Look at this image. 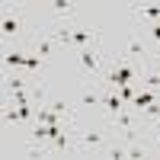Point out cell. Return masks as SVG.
I'll return each instance as SVG.
<instances>
[{
    "mask_svg": "<svg viewBox=\"0 0 160 160\" xmlns=\"http://www.w3.org/2000/svg\"><path fill=\"white\" fill-rule=\"evenodd\" d=\"M141 80V71L135 68V64H128L125 58L122 61H115L109 71H106V87H112V90H118V87H125V83H138Z\"/></svg>",
    "mask_w": 160,
    "mask_h": 160,
    "instance_id": "6da1fadb",
    "label": "cell"
},
{
    "mask_svg": "<svg viewBox=\"0 0 160 160\" xmlns=\"http://www.w3.org/2000/svg\"><path fill=\"white\" fill-rule=\"evenodd\" d=\"M77 58H80V68H83L87 74H102V55H99V48H96V45L80 48V51H77Z\"/></svg>",
    "mask_w": 160,
    "mask_h": 160,
    "instance_id": "7a4b0ae2",
    "label": "cell"
},
{
    "mask_svg": "<svg viewBox=\"0 0 160 160\" xmlns=\"http://www.w3.org/2000/svg\"><path fill=\"white\" fill-rule=\"evenodd\" d=\"M0 26H3V35L7 38H16L19 32H22V16H19V7H3V22H0Z\"/></svg>",
    "mask_w": 160,
    "mask_h": 160,
    "instance_id": "3957f363",
    "label": "cell"
},
{
    "mask_svg": "<svg viewBox=\"0 0 160 160\" xmlns=\"http://www.w3.org/2000/svg\"><path fill=\"white\" fill-rule=\"evenodd\" d=\"M99 109H102L106 115H112V118H118V115H122V112L128 109V102H125L122 96H118V90H112V87H109V90L102 93V106H99Z\"/></svg>",
    "mask_w": 160,
    "mask_h": 160,
    "instance_id": "277c9868",
    "label": "cell"
},
{
    "mask_svg": "<svg viewBox=\"0 0 160 160\" xmlns=\"http://www.w3.org/2000/svg\"><path fill=\"white\" fill-rule=\"evenodd\" d=\"M96 38L99 32L96 29H87V26H80V29H71V45L80 51V48H90V45H96Z\"/></svg>",
    "mask_w": 160,
    "mask_h": 160,
    "instance_id": "5b68a950",
    "label": "cell"
},
{
    "mask_svg": "<svg viewBox=\"0 0 160 160\" xmlns=\"http://www.w3.org/2000/svg\"><path fill=\"white\" fill-rule=\"evenodd\" d=\"M122 58H125V61H144V58H148L144 42H141V38H128V42H125V51H122Z\"/></svg>",
    "mask_w": 160,
    "mask_h": 160,
    "instance_id": "8992f818",
    "label": "cell"
},
{
    "mask_svg": "<svg viewBox=\"0 0 160 160\" xmlns=\"http://www.w3.org/2000/svg\"><path fill=\"white\" fill-rule=\"evenodd\" d=\"M55 45H58V35H55V29H48V35L35 38V45H32V48H35V55H38V58H48Z\"/></svg>",
    "mask_w": 160,
    "mask_h": 160,
    "instance_id": "52a82bcc",
    "label": "cell"
},
{
    "mask_svg": "<svg viewBox=\"0 0 160 160\" xmlns=\"http://www.w3.org/2000/svg\"><path fill=\"white\" fill-rule=\"evenodd\" d=\"M74 10H77V7L71 3V0H51V7H48V13H51L58 22L68 19V16H74Z\"/></svg>",
    "mask_w": 160,
    "mask_h": 160,
    "instance_id": "ba28073f",
    "label": "cell"
},
{
    "mask_svg": "<svg viewBox=\"0 0 160 160\" xmlns=\"http://www.w3.org/2000/svg\"><path fill=\"white\" fill-rule=\"evenodd\" d=\"M80 144L83 148H106V135L102 131H80Z\"/></svg>",
    "mask_w": 160,
    "mask_h": 160,
    "instance_id": "9c48e42d",
    "label": "cell"
},
{
    "mask_svg": "<svg viewBox=\"0 0 160 160\" xmlns=\"http://www.w3.org/2000/svg\"><path fill=\"white\" fill-rule=\"evenodd\" d=\"M45 148H48V151H71V128H68V131H58Z\"/></svg>",
    "mask_w": 160,
    "mask_h": 160,
    "instance_id": "30bf717a",
    "label": "cell"
},
{
    "mask_svg": "<svg viewBox=\"0 0 160 160\" xmlns=\"http://www.w3.org/2000/svg\"><path fill=\"white\" fill-rule=\"evenodd\" d=\"M7 90H10V93L32 90V87H29V77H22V74H13V77H7Z\"/></svg>",
    "mask_w": 160,
    "mask_h": 160,
    "instance_id": "8fae6325",
    "label": "cell"
},
{
    "mask_svg": "<svg viewBox=\"0 0 160 160\" xmlns=\"http://www.w3.org/2000/svg\"><path fill=\"white\" fill-rule=\"evenodd\" d=\"M131 10H135V16H141V19L160 22V7H131Z\"/></svg>",
    "mask_w": 160,
    "mask_h": 160,
    "instance_id": "7c38bea8",
    "label": "cell"
},
{
    "mask_svg": "<svg viewBox=\"0 0 160 160\" xmlns=\"http://www.w3.org/2000/svg\"><path fill=\"white\" fill-rule=\"evenodd\" d=\"M42 68H45V58H38V55H26V64H22V71L35 74V71H42Z\"/></svg>",
    "mask_w": 160,
    "mask_h": 160,
    "instance_id": "4fadbf2b",
    "label": "cell"
},
{
    "mask_svg": "<svg viewBox=\"0 0 160 160\" xmlns=\"http://www.w3.org/2000/svg\"><path fill=\"white\" fill-rule=\"evenodd\" d=\"M3 64H7V68H22V64H26V55H22V51H7V55H3Z\"/></svg>",
    "mask_w": 160,
    "mask_h": 160,
    "instance_id": "5bb4252c",
    "label": "cell"
},
{
    "mask_svg": "<svg viewBox=\"0 0 160 160\" xmlns=\"http://www.w3.org/2000/svg\"><path fill=\"white\" fill-rule=\"evenodd\" d=\"M80 106H102V93H93V90H83V96H80Z\"/></svg>",
    "mask_w": 160,
    "mask_h": 160,
    "instance_id": "9a60e30c",
    "label": "cell"
},
{
    "mask_svg": "<svg viewBox=\"0 0 160 160\" xmlns=\"http://www.w3.org/2000/svg\"><path fill=\"white\" fill-rule=\"evenodd\" d=\"M157 71H160V58H157Z\"/></svg>",
    "mask_w": 160,
    "mask_h": 160,
    "instance_id": "2e32d148",
    "label": "cell"
},
{
    "mask_svg": "<svg viewBox=\"0 0 160 160\" xmlns=\"http://www.w3.org/2000/svg\"><path fill=\"white\" fill-rule=\"evenodd\" d=\"M157 131H160V122H157Z\"/></svg>",
    "mask_w": 160,
    "mask_h": 160,
    "instance_id": "e0dca14e",
    "label": "cell"
}]
</instances>
